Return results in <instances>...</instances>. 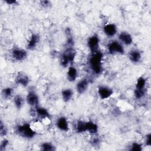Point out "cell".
Masks as SVG:
<instances>
[{"instance_id":"7","label":"cell","mask_w":151,"mask_h":151,"mask_svg":"<svg viewBox=\"0 0 151 151\" xmlns=\"http://www.w3.org/2000/svg\"><path fill=\"white\" fill-rule=\"evenodd\" d=\"M27 53L25 50L21 48H14L11 52L12 58L17 61H22L27 57Z\"/></svg>"},{"instance_id":"18","label":"cell","mask_w":151,"mask_h":151,"mask_svg":"<svg viewBox=\"0 0 151 151\" xmlns=\"http://www.w3.org/2000/svg\"><path fill=\"white\" fill-rule=\"evenodd\" d=\"M129 58L133 63H138L141 59L140 52L137 50H132L129 53Z\"/></svg>"},{"instance_id":"12","label":"cell","mask_w":151,"mask_h":151,"mask_svg":"<svg viewBox=\"0 0 151 151\" xmlns=\"http://www.w3.org/2000/svg\"><path fill=\"white\" fill-rule=\"evenodd\" d=\"M57 127L62 131L67 132L68 130V123L67 120L64 117H61L58 118L57 122Z\"/></svg>"},{"instance_id":"28","label":"cell","mask_w":151,"mask_h":151,"mask_svg":"<svg viewBox=\"0 0 151 151\" xmlns=\"http://www.w3.org/2000/svg\"><path fill=\"white\" fill-rule=\"evenodd\" d=\"M8 145V141L6 139L3 140L1 143V151L4 150Z\"/></svg>"},{"instance_id":"17","label":"cell","mask_w":151,"mask_h":151,"mask_svg":"<svg viewBox=\"0 0 151 151\" xmlns=\"http://www.w3.org/2000/svg\"><path fill=\"white\" fill-rule=\"evenodd\" d=\"M67 79L70 81H74L77 77V71L74 67H70L67 71Z\"/></svg>"},{"instance_id":"3","label":"cell","mask_w":151,"mask_h":151,"mask_svg":"<svg viewBox=\"0 0 151 151\" xmlns=\"http://www.w3.org/2000/svg\"><path fill=\"white\" fill-rule=\"evenodd\" d=\"M76 57V52L71 48H68L61 55V64L64 67H67L68 64L73 63Z\"/></svg>"},{"instance_id":"15","label":"cell","mask_w":151,"mask_h":151,"mask_svg":"<svg viewBox=\"0 0 151 151\" xmlns=\"http://www.w3.org/2000/svg\"><path fill=\"white\" fill-rule=\"evenodd\" d=\"M86 132H88L90 134H96L98 132L97 125L93 122H87L85 124Z\"/></svg>"},{"instance_id":"1","label":"cell","mask_w":151,"mask_h":151,"mask_svg":"<svg viewBox=\"0 0 151 151\" xmlns=\"http://www.w3.org/2000/svg\"><path fill=\"white\" fill-rule=\"evenodd\" d=\"M103 57V54L99 51L95 53H93L90 58V67L93 73L96 74H99L101 71Z\"/></svg>"},{"instance_id":"4","label":"cell","mask_w":151,"mask_h":151,"mask_svg":"<svg viewBox=\"0 0 151 151\" xmlns=\"http://www.w3.org/2000/svg\"><path fill=\"white\" fill-rule=\"evenodd\" d=\"M108 51L110 54H123L124 50L123 45L118 41H113L110 42L107 46Z\"/></svg>"},{"instance_id":"24","label":"cell","mask_w":151,"mask_h":151,"mask_svg":"<svg viewBox=\"0 0 151 151\" xmlns=\"http://www.w3.org/2000/svg\"><path fill=\"white\" fill-rule=\"evenodd\" d=\"M12 93V89L10 87H7L2 91V96L5 99H8L10 97Z\"/></svg>"},{"instance_id":"14","label":"cell","mask_w":151,"mask_h":151,"mask_svg":"<svg viewBox=\"0 0 151 151\" xmlns=\"http://www.w3.org/2000/svg\"><path fill=\"white\" fill-rule=\"evenodd\" d=\"M88 86V81L87 79H83L78 81L76 86V89L79 94H82L84 93Z\"/></svg>"},{"instance_id":"6","label":"cell","mask_w":151,"mask_h":151,"mask_svg":"<svg viewBox=\"0 0 151 151\" xmlns=\"http://www.w3.org/2000/svg\"><path fill=\"white\" fill-rule=\"evenodd\" d=\"M98 94L100 99H106L113 94V90L107 86H99L98 88Z\"/></svg>"},{"instance_id":"16","label":"cell","mask_w":151,"mask_h":151,"mask_svg":"<svg viewBox=\"0 0 151 151\" xmlns=\"http://www.w3.org/2000/svg\"><path fill=\"white\" fill-rule=\"evenodd\" d=\"M35 108H36L35 112L37 113V116L40 119H46L50 117L49 113L46 109L42 107H39V106H37Z\"/></svg>"},{"instance_id":"13","label":"cell","mask_w":151,"mask_h":151,"mask_svg":"<svg viewBox=\"0 0 151 151\" xmlns=\"http://www.w3.org/2000/svg\"><path fill=\"white\" fill-rule=\"evenodd\" d=\"M15 82L22 86H27L29 83V78L23 73H19L15 78Z\"/></svg>"},{"instance_id":"29","label":"cell","mask_w":151,"mask_h":151,"mask_svg":"<svg viewBox=\"0 0 151 151\" xmlns=\"http://www.w3.org/2000/svg\"><path fill=\"white\" fill-rule=\"evenodd\" d=\"M146 144L147 146H150L151 145V134L149 133L146 136Z\"/></svg>"},{"instance_id":"20","label":"cell","mask_w":151,"mask_h":151,"mask_svg":"<svg viewBox=\"0 0 151 151\" xmlns=\"http://www.w3.org/2000/svg\"><path fill=\"white\" fill-rule=\"evenodd\" d=\"M14 102V104H15V106H16V107L18 109H21L24 104V100H23L22 97L19 95H17L15 97Z\"/></svg>"},{"instance_id":"26","label":"cell","mask_w":151,"mask_h":151,"mask_svg":"<svg viewBox=\"0 0 151 151\" xmlns=\"http://www.w3.org/2000/svg\"><path fill=\"white\" fill-rule=\"evenodd\" d=\"M142 149V145L136 142L133 143L130 149L131 150H134V151H140Z\"/></svg>"},{"instance_id":"23","label":"cell","mask_w":151,"mask_h":151,"mask_svg":"<svg viewBox=\"0 0 151 151\" xmlns=\"http://www.w3.org/2000/svg\"><path fill=\"white\" fill-rule=\"evenodd\" d=\"M85 124L86 122L79 121L76 126V131L77 133H83L86 132V128H85Z\"/></svg>"},{"instance_id":"9","label":"cell","mask_w":151,"mask_h":151,"mask_svg":"<svg viewBox=\"0 0 151 151\" xmlns=\"http://www.w3.org/2000/svg\"><path fill=\"white\" fill-rule=\"evenodd\" d=\"M103 31L107 36L113 37L117 32V27L114 24H108L104 27Z\"/></svg>"},{"instance_id":"5","label":"cell","mask_w":151,"mask_h":151,"mask_svg":"<svg viewBox=\"0 0 151 151\" xmlns=\"http://www.w3.org/2000/svg\"><path fill=\"white\" fill-rule=\"evenodd\" d=\"M87 45L92 54L99 51V39L97 35H93L89 37L87 41Z\"/></svg>"},{"instance_id":"10","label":"cell","mask_w":151,"mask_h":151,"mask_svg":"<svg viewBox=\"0 0 151 151\" xmlns=\"http://www.w3.org/2000/svg\"><path fill=\"white\" fill-rule=\"evenodd\" d=\"M40 41V37L37 34H32L28 41L27 44V48L29 50H34L37 45Z\"/></svg>"},{"instance_id":"19","label":"cell","mask_w":151,"mask_h":151,"mask_svg":"<svg viewBox=\"0 0 151 151\" xmlns=\"http://www.w3.org/2000/svg\"><path fill=\"white\" fill-rule=\"evenodd\" d=\"M61 96L63 100L65 102L68 101L73 96V91L70 88L64 89L61 92Z\"/></svg>"},{"instance_id":"11","label":"cell","mask_w":151,"mask_h":151,"mask_svg":"<svg viewBox=\"0 0 151 151\" xmlns=\"http://www.w3.org/2000/svg\"><path fill=\"white\" fill-rule=\"evenodd\" d=\"M119 38L120 41L125 45H130L133 41L131 35L127 32H121L119 35Z\"/></svg>"},{"instance_id":"2","label":"cell","mask_w":151,"mask_h":151,"mask_svg":"<svg viewBox=\"0 0 151 151\" xmlns=\"http://www.w3.org/2000/svg\"><path fill=\"white\" fill-rule=\"evenodd\" d=\"M17 132L21 136L27 139H32L36 133L28 123H24V124L18 126L17 127Z\"/></svg>"},{"instance_id":"22","label":"cell","mask_w":151,"mask_h":151,"mask_svg":"<svg viewBox=\"0 0 151 151\" xmlns=\"http://www.w3.org/2000/svg\"><path fill=\"white\" fill-rule=\"evenodd\" d=\"M41 149L44 151H52L55 150L54 146L50 143L45 142L43 143L41 146Z\"/></svg>"},{"instance_id":"27","label":"cell","mask_w":151,"mask_h":151,"mask_svg":"<svg viewBox=\"0 0 151 151\" xmlns=\"http://www.w3.org/2000/svg\"><path fill=\"white\" fill-rule=\"evenodd\" d=\"M7 133V130L6 127H5V126L3 124L2 122H1V125H0V133H1V136H5L6 134Z\"/></svg>"},{"instance_id":"8","label":"cell","mask_w":151,"mask_h":151,"mask_svg":"<svg viewBox=\"0 0 151 151\" xmlns=\"http://www.w3.org/2000/svg\"><path fill=\"white\" fill-rule=\"evenodd\" d=\"M38 97L33 91H29L27 96V103L31 107H37L38 104Z\"/></svg>"},{"instance_id":"30","label":"cell","mask_w":151,"mask_h":151,"mask_svg":"<svg viewBox=\"0 0 151 151\" xmlns=\"http://www.w3.org/2000/svg\"><path fill=\"white\" fill-rule=\"evenodd\" d=\"M5 2L9 5H13L17 2V1L15 0H6Z\"/></svg>"},{"instance_id":"25","label":"cell","mask_w":151,"mask_h":151,"mask_svg":"<svg viewBox=\"0 0 151 151\" xmlns=\"http://www.w3.org/2000/svg\"><path fill=\"white\" fill-rule=\"evenodd\" d=\"M145 89H135L134 90V96L136 99H141L145 95Z\"/></svg>"},{"instance_id":"21","label":"cell","mask_w":151,"mask_h":151,"mask_svg":"<svg viewBox=\"0 0 151 151\" xmlns=\"http://www.w3.org/2000/svg\"><path fill=\"white\" fill-rule=\"evenodd\" d=\"M146 85V80L143 77H140L136 84V89H145Z\"/></svg>"}]
</instances>
